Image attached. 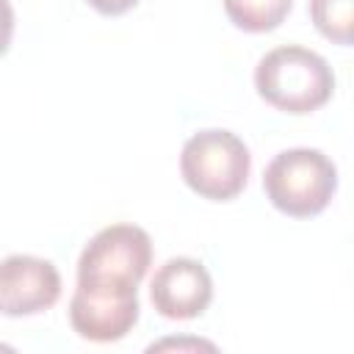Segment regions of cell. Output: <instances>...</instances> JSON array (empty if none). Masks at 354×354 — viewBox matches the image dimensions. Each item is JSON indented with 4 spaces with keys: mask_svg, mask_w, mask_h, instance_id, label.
<instances>
[{
    "mask_svg": "<svg viewBox=\"0 0 354 354\" xmlns=\"http://www.w3.org/2000/svg\"><path fill=\"white\" fill-rule=\"evenodd\" d=\"M254 88L271 108L301 116L329 102L335 91V72L315 50L282 44L257 61Z\"/></svg>",
    "mask_w": 354,
    "mask_h": 354,
    "instance_id": "6da1fadb",
    "label": "cell"
},
{
    "mask_svg": "<svg viewBox=\"0 0 354 354\" xmlns=\"http://www.w3.org/2000/svg\"><path fill=\"white\" fill-rule=\"evenodd\" d=\"M252 171V155L232 130L207 127L194 133L180 152V174L185 185L210 202L235 199Z\"/></svg>",
    "mask_w": 354,
    "mask_h": 354,
    "instance_id": "7a4b0ae2",
    "label": "cell"
},
{
    "mask_svg": "<svg viewBox=\"0 0 354 354\" xmlns=\"http://www.w3.org/2000/svg\"><path fill=\"white\" fill-rule=\"evenodd\" d=\"M263 191L268 202L285 216H318L337 191V166L321 149H282L263 171Z\"/></svg>",
    "mask_w": 354,
    "mask_h": 354,
    "instance_id": "3957f363",
    "label": "cell"
},
{
    "mask_svg": "<svg viewBox=\"0 0 354 354\" xmlns=\"http://www.w3.org/2000/svg\"><path fill=\"white\" fill-rule=\"evenodd\" d=\"M152 263V238L138 224L102 227L77 257V285L138 290Z\"/></svg>",
    "mask_w": 354,
    "mask_h": 354,
    "instance_id": "277c9868",
    "label": "cell"
},
{
    "mask_svg": "<svg viewBox=\"0 0 354 354\" xmlns=\"http://www.w3.org/2000/svg\"><path fill=\"white\" fill-rule=\"evenodd\" d=\"M58 299L61 274L50 260L36 254H8L0 260V315H39Z\"/></svg>",
    "mask_w": 354,
    "mask_h": 354,
    "instance_id": "5b68a950",
    "label": "cell"
},
{
    "mask_svg": "<svg viewBox=\"0 0 354 354\" xmlns=\"http://www.w3.org/2000/svg\"><path fill=\"white\" fill-rule=\"evenodd\" d=\"M138 321V290L77 285L69 301L72 329L91 343H116Z\"/></svg>",
    "mask_w": 354,
    "mask_h": 354,
    "instance_id": "8992f818",
    "label": "cell"
},
{
    "mask_svg": "<svg viewBox=\"0 0 354 354\" xmlns=\"http://www.w3.org/2000/svg\"><path fill=\"white\" fill-rule=\"evenodd\" d=\"M149 301L163 318H196L213 301L210 271L194 257H169L149 282Z\"/></svg>",
    "mask_w": 354,
    "mask_h": 354,
    "instance_id": "52a82bcc",
    "label": "cell"
},
{
    "mask_svg": "<svg viewBox=\"0 0 354 354\" xmlns=\"http://www.w3.org/2000/svg\"><path fill=\"white\" fill-rule=\"evenodd\" d=\"M293 0H224L230 22L246 33H266L285 22Z\"/></svg>",
    "mask_w": 354,
    "mask_h": 354,
    "instance_id": "ba28073f",
    "label": "cell"
},
{
    "mask_svg": "<svg viewBox=\"0 0 354 354\" xmlns=\"http://www.w3.org/2000/svg\"><path fill=\"white\" fill-rule=\"evenodd\" d=\"M310 19L321 36L335 44H351L354 39V0H310Z\"/></svg>",
    "mask_w": 354,
    "mask_h": 354,
    "instance_id": "9c48e42d",
    "label": "cell"
},
{
    "mask_svg": "<svg viewBox=\"0 0 354 354\" xmlns=\"http://www.w3.org/2000/svg\"><path fill=\"white\" fill-rule=\"evenodd\" d=\"M14 36V6L8 0H0V55L8 50Z\"/></svg>",
    "mask_w": 354,
    "mask_h": 354,
    "instance_id": "30bf717a",
    "label": "cell"
},
{
    "mask_svg": "<svg viewBox=\"0 0 354 354\" xmlns=\"http://www.w3.org/2000/svg\"><path fill=\"white\" fill-rule=\"evenodd\" d=\"M94 11H100V14H105V17H119V14H124V11H130L138 0H86Z\"/></svg>",
    "mask_w": 354,
    "mask_h": 354,
    "instance_id": "8fae6325",
    "label": "cell"
},
{
    "mask_svg": "<svg viewBox=\"0 0 354 354\" xmlns=\"http://www.w3.org/2000/svg\"><path fill=\"white\" fill-rule=\"evenodd\" d=\"M160 348H207V351H216V346L205 343V340H160V343L149 346V351H160Z\"/></svg>",
    "mask_w": 354,
    "mask_h": 354,
    "instance_id": "7c38bea8",
    "label": "cell"
}]
</instances>
